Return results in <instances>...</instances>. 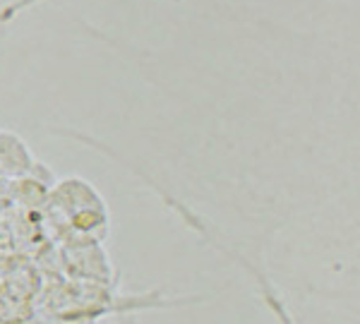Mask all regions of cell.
I'll return each instance as SVG.
<instances>
[{
	"label": "cell",
	"instance_id": "6da1fadb",
	"mask_svg": "<svg viewBox=\"0 0 360 324\" xmlns=\"http://www.w3.org/2000/svg\"><path fill=\"white\" fill-rule=\"evenodd\" d=\"M120 324H135V322H120Z\"/></svg>",
	"mask_w": 360,
	"mask_h": 324
}]
</instances>
